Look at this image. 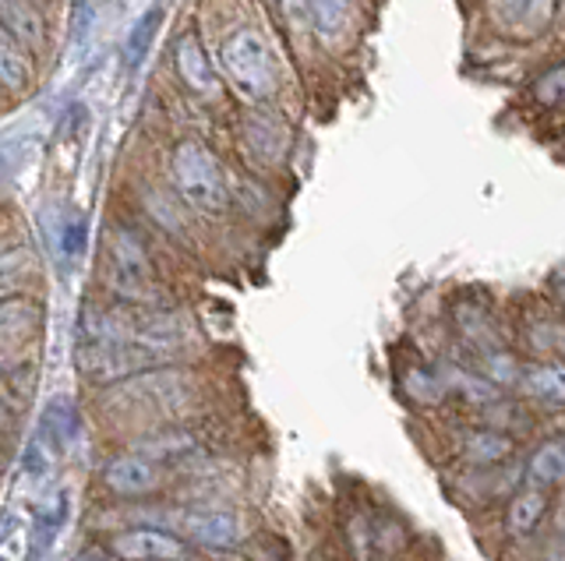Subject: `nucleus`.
Here are the masks:
<instances>
[{"label": "nucleus", "instance_id": "nucleus-1", "mask_svg": "<svg viewBox=\"0 0 565 561\" xmlns=\"http://www.w3.org/2000/svg\"><path fill=\"white\" fill-rule=\"evenodd\" d=\"M194 396V381L184 371H138L131 378H124L117 389L106 392V407H114L117 413L131 417H173L188 410V402Z\"/></svg>", "mask_w": 565, "mask_h": 561}, {"label": "nucleus", "instance_id": "nucleus-2", "mask_svg": "<svg viewBox=\"0 0 565 561\" xmlns=\"http://www.w3.org/2000/svg\"><path fill=\"white\" fill-rule=\"evenodd\" d=\"M220 64H223L226 78L234 82V89L247 103H265L276 93V85H279L276 57H273L269 43H265L255 29L234 32L220 50Z\"/></svg>", "mask_w": 565, "mask_h": 561}, {"label": "nucleus", "instance_id": "nucleus-3", "mask_svg": "<svg viewBox=\"0 0 565 561\" xmlns=\"http://www.w3.org/2000/svg\"><path fill=\"white\" fill-rule=\"evenodd\" d=\"M170 173H173L177 191H181V198L191 208H199L205 216H220L226 208V173L216 155L202 142L188 138V142L177 145Z\"/></svg>", "mask_w": 565, "mask_h": 561}, {"label": "nucleus", "instance_id": "nucleus-4", "mask_svg": "<svg viewBox=\"0 0 565 561\" xmlns=\"http://www.w3.org/2000/svg\"><path fill=\"white\" fill-rule=\"evenodd\" d=\"M106 279L110 287L128 296V301H149L152 290H156V279H152V261L141 248V240L117 226L110 234V248H106Z\"/></svg>", "mask_w": 565, "mask_h": 561}, {"label": "nucleus", "instance_id": "nucleus-5", "mask_svg": "<svg viewBox=\"0 0 565 561\" xmlns=\"http://www.w3.org/2000/svg\"><path fill=\"white\" fill-rule=\"evenodd\" d=\"M103 484L110 487L114 495H124V498L156 495V490L163 487V470H159V463L146 460V455L124 452V455H114V460L103 466Z\"/></svg>", "mask_w": 565, "mask_h": 561}, {"label": "nucleus", "instance_id": "nucleus-6", "mask_svg": "<svg viewBox=\"0 0 565 561\" xmlns=\"http://www.w3.org/2000/svg\"><path fill=\"white\" fill-rule=\"evenodd\" d=\"M110 551L124 561H184L188 543L181 537H173L167 530H152V526H141V530H124L114 537Z\"/></svg>", "mask_w": 565, "mask_h": 561}, {"label": "nucleus", "instance_id": "nucleus-7", "mask_svg": "<svg viewBox=\"0 0 565 561\" xmlns=\"http://www.w3.org/2000/svg\"><path fill=\"white\" fill-rule=\"evenodd\" d=\"M78 434H82V417H78L75 399L53 396L43 410L40 431H35V445H40L50 460H57V455H64L71 445L78 442Z\"/></svg>", "mask_w": 565, "mask_h": 561}, {"label": "nucleus", "instance_id": "nucleus-8", "mask_svg": "<svg viewBox=\"0 0 565 561\" xmlns=\"http://www.w3.org/2000/svg\"><path fill=\"white\" fill-rule=\"evenodd\" d=\"M173 522L181 526V533L205 543V548H234L244 537L241 519L220 513V508H184V513L173 516Z\"/></svg>", "mask_w": 565, "mask_h": 561}, {"label": "nucleus", "instance_id": "nucleus-9", "mask_svg": "<svg viewBox=\"0 0 565 561\" xmlns=\"http://www.w3.org/2000/svg\"><path fill=\"white\" fill-rule=\"evenodd\" d=\"M244 138H247V145H252V152L265 163L282 160V152H287V145H290V131H287V125H282V117L273 110L247 114L244 117Z\"/></svg>", "mask_w": 565, "mask_h": 561}, {"label": "nucleus", "instance_id": "nucleus-10", "mask_svg": "<svg viewBox=\"0 0 565 561\" xmlns=\"http://www.w3.org/2000/svg\"><path fill=\"white\" fill-rule=\"evenodd\" d=\"M46 240H50V251L57 258L61 269L78 266L85 255V244H88L85 216L82 213H53V219L46 226Z\"/></svg>", "mask_w": 565, "mask_h": 561}, {"label": "nucleus", "instance_id": "nucleus-11", "mask_svg": "<svg viewBox=\"0 0 565 561\" xmlns=\"http://www.w3.org/2000/svg\"><path fill=\"white\" fill-rule=\"evenodd\" d=\"M177 67H181V78L188 82L191 93H199V96H216L220 93L216 67L209 64L202 43L194 40L191 32H188L181 43H177Z\"/></svg>", "mask_w": 565, "mask_h": 561}, {"label": "nucleus", "instance_id": "nucleus-12", "mask_svg": "<svg viewBox=\"0 0 565 561\" xmlns=\"http://www.w3.org/2000/svg\"><path fill=\"white\" fill-rule=\"evenodd\" d=\"M43 325V308L32 296H4L0 301V339L32 336Z\"/></svg>", "mask_w": 565, "mask_h": 561}, {"label": "nucleus", "instance_id": "nucleus-13", "mask_svg": "<svg viewBox=\"0 0 565 561\" xmlns=\"http://www.w3.org/2000/svg\"><path fill=\"white\" fill-rule=\"evenodd\" d=\"M163 22H167L163 8H149L146 14H138V19H135V25L128 32V43H124V64H128V72H138V67L146 64Z\"/></svg>", "mask_w": 565, "mask_h": 561}, {"label": "nucleus", "instance_id": "nucleus-14", "mask_svg": "<svg viewBox=\"0 0 565 561\" xmlns=\"http://www.w3.org/2000/svg\"><path fill=\"white\" fill-rule=\"evenodd\" d=\"M131 452L146 455L152 463H167V460H181V455L194 452V438L188 431H177V428H167V431H156V434H141L135 438Z\"/></svg>", "mask_w": 565, "mask_h": 561}, {"label": "nucleus", "instance_id": "nucleus-15", "mask_svg": "<svg viewBox=\"0 0 565 561\" xmlns=\"http://www.w3.org/2000/svg\"><path fill=\"white\" fill-rule=\"evenodd\" d=\"M520 385H523V392L530 399L552 402V407H565V364H537V367H526Z\"/></svg>", "mask_w": 565, "mask_h": 561}, {"label": "nucleus", "instance_id": "nucleus-16", "mask_svg": "<svg viewBox=\"0 0 565 561\" xmlns=\"http://www.w3.org/2000/svg\"><path fill=\"white\" fill-rule=\"evenodd\" d=\"M67 522V498L64 495H57L53 498L43 513H40V519H35V526H32V540H29V561H43L46 554H50V548H53V540L61 537V526Z\"/></svg>", "mask_w": 565, "mask_h": 561}, {"label": "nucleus", "instance_id": "nucleus-17", "mask_svg": "<svg viewBox=\"0 0 565 561\" xmlns=\"http://www.w3.org/2000/svg\"><path fill=\"white\" fill-rule=\"evenodd\" d=\"M544 513H547V495L541 487H526V490H520L516 498H512V505H509V516H505V526H509V533L512 537H526L534 526L544 519Z\"/></svg>", "mask_w": 565, "mask_h": 561}, {"label": "nucleus", "instance_id": "nucleus-18", "mask_svg": "<svg viewBox=\"0 0 565 561\" xmlns=\"http://www.w3.org/2000/svg\"><path fill=\"white\" fill-rule=\"evenodd\" d=\"M308 11L322 40L343 36L353 22V0H308Z\"/></svg>", "mask_w": 565, "mask_h": 561}, {"label": "nucleus", "instance_id": "nucleus-19", "mask_svg": "<svg viewBox=\"0 0 565 561\" xmlns=\"http://www.w3.org/2000/svg\"><path fill=\"white\" fill-rule=\"evenodd\" d=\"M526 477L534 481L537 487L565 484V438H555V442L541 445L534 455H530Z\"/></svg>", "mask_w": 565, "mask_h": 561}, {"label": "nucleus", "instance_id": "nucleus-20", "mask_svg": "<svg viewBox=\"0 0 565 561\" xmlns=\"http://www.w3.org/2000/svg\"><path fill=\"white\" fill-rule=\"evenodd\" d=\"M0 25H8L14 36H22L29 46L43 43V22L25 0H0Z\"/></svg>", "mask_w": 565, "mask_h": 561}, {"label": "nucleus", "instance_id": "nucleus-21", "mask_svg": "<svg viewBox=\"0 0 565 561\" xmlns=\"http://www.w3.org/2000/svg\"><path fill=\"white\" fill-rule=\"evenodd\" d=\"M0 85L11 93H22L29 85V67L22 50L11 43V36H4V29H0Z\"/></svg>", "mask_w": 565, "mask_h": 561}, {"label": "nucleus", "instance_id": "nucleus-22", "mask_svg": "<svg viewBox=\"0 0 565 561\" xmlns=\"http://www.w3.org/2000/svg\"><path fill=\"white\" fill-rule=\"evenodd\" d=\"M35 272V255L29 248H8V251H0V290H14V287H22L25 279Z\"/></svg>", "mask_w": 565, "mask_h": 561}, {"label": "nucleus", "instance_id": "nucleus-23", "mask_svg": "<svg viewBox=\"0 0 565 561\" xmlns=\"http://www.w3.org/2000/svg\"><path fill=\"white\" fill-rule=\"evenodd\" d=\"M463 449H467V455L473 463H499L512 452V442L505 434H494V431H470Z\"/></svg>", "mask_w": 565, "mask_h": 561}, {"label": "nucleus", "instance_id": "nucleus-24", "mask_svg": "<svg viewBox=\"0 0 565 561\" xmlns=\"http://www.w3.org/2000/svg\"><path fill=\"white\" fill-rule=\"evenodd\" d=\"M88 25H93V4H88V0H75V11H71V40L82 43Z\"/></svg>", "mask_w": 565, "mask_h": 561}, {"label": "nucleus", "instance_id": "nucleus-25", "mask_svg": "<svg viewBox=\"0 0 565 561\" xmlns=\"http://www.w3.org/2000/svg\"><path fill=\"white\" fill-rule=\"evenodd\" d=\"M537 96H541L544 103H558V99H565V67H558V72H552V75H547V78L537 85Z\"/></svg>", "mask_w": 565, "mask_h": 561}, {"label": "nucleus", "instance_id": "nucleus-26", "mask_svg": "<svg viewBox=\"0 0 565 561\" xmlns=\"http://www.w3.org/2000/svg\"><path fill=\"white\" fill-rule=\"evenodd\" d=\"M530 4V0H494V8H499L502 19H516V14Z\"/></svg>", "mask_w": 565, "mask_h": 561}, {"label": "nucleus", "instance_id": "nucleus-27", "mask_svg": "<svg viewBox=\"0 0 565 561\" xmlns=\"http://www.w3.org/2000/svg\"><path fill=\"white\" fill-rule=\"evenodd\" d=\"M78 561H110V558H106V551H99V548H88Z\"/></svg>", "mask_w": 565, "mask_h": 561}, {"label": "nucleus", "instance_id": "nucleus-28", "mask_svg": "<svg viewBox=\"0 0 565 561\" xmlns=\"http://www.w3.org/2000/svg\"><path fill=\"white\" fill-rule=\"evenodd\" d=\"M0 561H14L11 554H4V543H0Z\"/></svg>", "mask_w": 565, "mask_h": 561}, {"label": "nucleus", "instance_id": "nucleus-29", "mask_svg": "<svg viewBox=\"0 0 565 561\" xmlns=\"http://www.w3.org/2000/svg\"><path fill=\"white\" fill-rule=\"evenodd\" d=\"M4 367H8V360H4V354H0V375H4Z\"/></svg>", "mask_w": 565, "mask_h": 561}, {"label": "nucleus", "instance_id": "nucleus-30", "mask_svg": "<svg viewBox=\"0 0 565 561\" xmlns=\"http://www.w3.org/2000/svg\"><path fill=\"white\" fill-rule=\"evenodd\" d=\"M4 420H8V417H4V410H0V428H4Z\"/></svg>", "mask_w": 565, "mask_h": 561}, {"label": "nucleus", "instance_id": "nucleus-31", "mask_svg": "<svg viewBox=\"0 0 565 561\" xmlns=\"http://www.w3.org/2000/svg\"><path fill=\"white\" fill-rule=\"evenodd\" d=\"M0 470H4V452H0Z\"/></svg>", "mask_w": 565, "mask_h": 561}]
</instances>
